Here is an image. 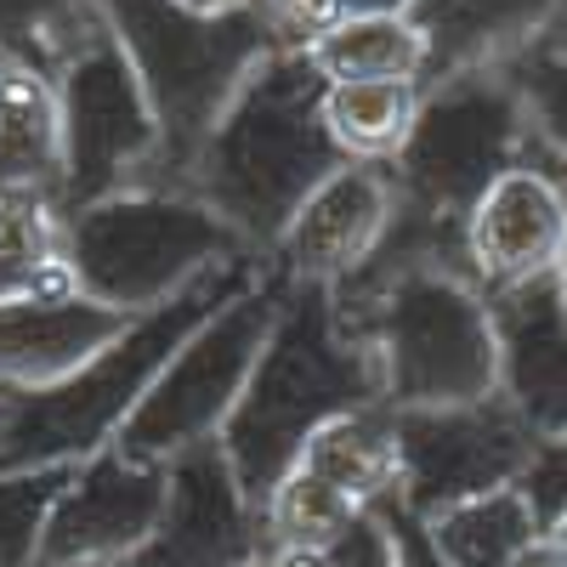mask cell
Returning <instances> with one entry per match:
<instances>
[{"instance_id": "cell-17", "label": "cell", "mask_w": 567, "mask_h": 567, "mask_svg": "<svg viewBox=\"0 0 567 567\" xmlns=\"http://www.w3.org/2000/svg\"><path fill=\"white\" fill-rule=\"evenodd\" d=\"M136 318L80 290L0 301V392H40L103 358Z\"/></svg>"}, {"instance_id": "cell-7", "label": "cell", "mask_w": 567, "mask_h": 567, "mask_svg": "<svg viewBox=\"0 0 567 567\" xmlns=\"http://www.w3.org/2000/svg\"><path fill=\"white\" fill-rule=\"evenodd\" d=\"M511 171H534V125L511 69L425 85L414 136L392 165L398 205L432 221H465Z\"/></svg>"}, {"instance_id": "cell-23", "label": "cell", "mask_w": 567, "mask_h": 567, "mask_svg": "<svg viewBox=\"0 0 567 567\" xmlns=\"http://www.w3.org/2000/svg\"><path fill=\"white\" fill-rule=\"evenodd\" d=\"M109 34L97 0H0V58H12L45 80Z\"/></svg>"}, {"instance_id": "cell-28", "label": "cell", "mask_w": 567, "mask_h": 567, "mask_svg": "<svg viewBox=\"0 0 567 567\" xmlns=\"http://www.w3.org/2000/svg\"><path fill=\"white\" fill-rule=\"evenodd\" d=\"M261 567H398L392 539L381 516H363L352 523L336 545H318V550H267Z\"/></svg>"}, {"instance_id": "cell-20", "label": "cell", "mask_w": 567, "mask_h": 567, "mask_svg": "<svg viewBox=\"0 0 567 567\" xmlns=\"http://www.w3.org/2000/svg\"><path fill=\"white\" fill-rule=\"evenodd\" d=\"M63 290H74L63 205L45 194H0V301Z\"/></svg>"}, {"instance_id": "cell-11", "label": "cell", "mask_w": 567, "mask_h": 567, "mask_svg": "<svg viewBox=\"0 0 567 567\" xmlns=\"http://www.w3.org/2000/svg\"><path fill=\"white\" fill-rule=\"evenodd\" d=\"M267 511L245 494L221 437L171 460L159 528L125 567H261Z\"/></svg>"}, {"instance_id": "cell-33", "label": "cell", "mask_w": 567, "mask_h": 567, "mask_svg": "<svg viewBox=\"0 0 567 567\" xmlns=\"http://www.w3.org/2000/svg\"><path fill=\"white\" fill-rule=\"evenodd\" d=\"M556 284H561V301H567V245H561V261H556Z\"/></svg>"}, {"instance_id": "cell-13", "label": "cell", "mask_w": 567, "mask_h": 567, "mask_svg": "<svg viewBox=\"0 0 567 567\" xmlns=\"http://www.w3.org/2000/svg\"><path fill=\"white\" fill-rule=\"evenodd\" d=\"M398 221V182L392 165H341L318 194L301 205L284 245L272 250V267L290 284H323L336 290L352 278Z\"/></svg>"}, {"instance_id": "cell-14", "label": "cell", "mask_w": 567, "mask_h": 567, "mask_svg": "<svg viewBox=\"0 0 567 567\" xmlns=\"http://www.w3.org/2000/svg\"><path fill=\"white\" fill-rule=\"evenodd\" d=\"M567 245V194L539 171L499 176L477 210L465 216V267L471 284L494 301L534 278H550Z\"/></svg>"}, {"instance_id": "cell-18", "label": "cell", "mask_w": 567, "mask_h": 567, "mask_svg": "<svg viewBox=\"0 0 567 567\" xmlns=\"http://www.w3.org/2000/svg\"><path fill=\"white\" fill-rule=\"evenodd\" d=\"M296 471L329 488L352 516H374L386 499H398V409L374 403L329 420L301 449Z\"/></svg>"}, {"instance_id": "cell-16", "label": "cell", "mask_w": 567, "mask_h": 567, "mask_svg": "<svg viewBox=\"0 0 567 567\" xmlns=\"http://www.w3.org/2000/svg\"><path fill=\"white\" fill-rule=\"evenodd\" d=\"M488 307L499 336V398L534 425V437H567V301L556 272Z\"/></svg>"}, {"instance_id": "cell-5", "label": "cell", "mask_w": 567, "mask_h": 567, "mask_svg": "<svg viewBox=\"0 0 567 567\" xmlns=\"http://www.w3.org/2000/svg\"><path fill=\"white\" fill-rule=\"evenodd\" d=\"M97 12L131 58L165 136L154 187L187 194V171L233 97L272 52H284L261 0L239 12H194L182 0H97Z\"/></svg>"}, {"instance_id": "cell-26", "label": "cell", "mask_w": 567, "mask_h": 567, "mask_svg": "<svg viewBox=\"0 0 567 567\" xmlns=\"http://www.w3.org/2000/svg\"><path fill=\"white\" fill-rule=\"evenodd\" d=\"M74 477V465H40L0 477V567H40L45 528Z\"/></svg>"}, {"instance_id": "cell-10", "label": "cell", "mask_w": 567, "mask_h": 567, "mask_svg": "<svg viewBox=\"0 0 567 567\" xmlns=\"http://www.w3.org/2000/svg\"><path fill=\"white\" fill-rule=\"evenodd\" d=\"M534 449V425L499 392L449 409H398V499L432 523L465 499L516 488Z\"/></svg>"}, {"instance_id": "cell-34", "label": "cell", "mask_w": 567, "mask_h": 567, "mask_svg": "<svg viewBox=\"0 0 567 567\" xmlns=\"http://www.w3.org/2000/svg\"><path fill=\"white\" fill-rule=\"evenodd\" d=\"M545 45H567V12H561V23L550 29V40H545Z\"/></svg>"}, {"instance_id": "cell-1", "label": "cell", "mask_w": 567, "mask_h": 567, "mask_svg": "<svg viewBox=\"0 0 567 567\" xmlns=\"http://www.w3.org/2000/svg\"><path fill=\"white\" fill-rule=\"evenodd\" d=\"M323 91L307 52H272L187 171V194L250 256L272 261L301 205L347 165L323 125Z\"/></svg>"}, {"instance_id": "cell-31", "label": "cell", "mask_w": 567, "mask_h": 567, "mask_svg": "<svg viewBox=\"0 0 567 567\" xmlns=\"http://www.w3.org/2000/svg\"><path fill=\"white\" fill-rule=\"evenodd\" d=\"M511 567H567V545H561L556 534H545L539 545H528V550L516 556Z\"/></svg>"}, {"instance_id": "cell-32", "label": "cell", "mask_w": 567, "mask_h": 567, "mask_svg": "<svg viewBox=\"0 0 567 567\" xmlns=\"http://www.w3.org/2000/svg\"><path fill=\"white\" fill-rule=\"evenodd\" d=\"M194 12H239V7H256V0H182Z\"/></svg>"}, {"instance_id": "cell-35", "label": "cell", "mask_w": 567, "mask_h": 567, "mask_svg": "<svg viewBox=\"0 0 567 567\" xmlns=\"http://www.w3.org/2000/svg\"><path fill=\"white\" fill-rule=\"evenodd\" d=\"M556 539H561V545H567V528H561V534H556Z\"/></svg>"}, {"instance_id": "cell-24", "label": "cell", "mask_w": 567, "mask_h": 567, "mask_svg": "<svg viewBox=\"0 0 567 567\" xmlns=\"http://www.w3.org/2000/svg\"><path fill=\"white\" fill-rule=\"evenodd\" d=\"M432 539L449 567H511L528 545L545 539V528L534 505L523 499V488H499L432 516Z\"/></svg>"}, {"instance_id": "cell-22", "label": "cell", "mask_w": 567, "mask_h": 567, "mask_svg": "<svg viewBox=\"0 0 567 567\" xmlns=\"http://www.w3.org/2000/svg\"><path fill=\"white\" fill-rule=\"evenodd\" d=\"M307 63L329 85H369V80H420L425 85V40L403 18H352L323 29L307 45Z\"/></svg>"}, {"instance_id": "cell-21", "label": "cell", "mask_w": 567, "mask_h": 567, "mask_svg": "<svg viewBox=\"0 0 567 567\" xmlns=\"http://www.w3.org/2000/svg\"><path fill=\"white\" fill-rule=\"evenodd\" d=\"M420 103H425L420 80L329 85L323 91V125H329V136H336L341 159H352V165H398V154L414 136Z\"/></svg>"}, {"instance_id": "cell-25", "label": "cell", "mask_w": 567, "mask_h": 567, "mask_svg": "<svg viewBox=\"0 0 567 567\" xmlns=\"http://www.w3.org/2000/svg\"><path fill=\"white\" fill-rule=\"evenodd\" d=\"M534 125V171L567 194V45H539L511 69Z\"/></svg>"}, {"instance_id": "cell-8", "label": "cell", "mask_w": 567, "mask_h": 567, "mask_svg": "<svg viewBox=\"0 0 567 567\" xmlns=\"http://www.w3.org/2000/svg\"><path fill=\"white\" fill-rule=\"evenodd\" d=\"M284 307V272L267 267L256 290H245L233 307H221L194 341H187L165 374L148 386V398L136 403V414L120 432V454L136 465H171L187 449L216 443L227 432L233 409H239L250 374L261 363V347L278 323Z\"/></svg>"}, {"instance_id": "cell-15", "label": "cell", "mask_w": 567, "mask_h": 567, "mask_svg": "<svg viewBox=\"0 0 567 567\" xmlns=\"http://www.w3.org/2000/svg\"><path fill=\"white\" fill-rule=\"evenodd\" d=\"M567 0H414L409 23L425 40V85L505 74L550 40Z\"/></svg>"}, {"instance_id": "cell-19", "label": "cell", "mask_w": 567, "mask_h": 567, "mask_svg": "<svg viewBox=\"0 0 567 567\" xmlns=\"http://www.w3.org/2000/svg\"><path fill=\"white\" fill-rule=\"evenodd\" d=\"M0 194L63 205V103L58 80L0 58Z\"/></svg>"}, {"instance_id": "cell-3", "label": "cell", "mask_w": 567, "mask_h": 567, "mask_svg": "<svg viewBox=\"0 0 567 567\" xmlns=\"http://www.w3.org/2000/svg\"><path fill=\"white\" fill-rule=\"evenodd\" d=\"M386 403L381 363L363 341H352L336 301L323 284H290L284 278V307L278 323L261 347V363L250 374V386L233 409L221 449L239 471V483L256 505L290 477L301 449L323 432L329 420L358 414Z\"/></svg>"}, {"instance_id": "cell-4", "label": "cell", "mask_w": 567, "mask_h": 567, "mask_svg": "<svg viewBox=\"0 0 567 567\" xmlns=\"http://www.w3.org/2000/svg\"><path fill=\"white\" fill-rule=\"evenodd\" d=\"M329 301L381 363L392 409H449L499 392L494 307L465 267L425 261L386 284H336Z\"/></svg>"}, {"instance_id": "cell-2", "label": "cell", "mask_w": 567, "mask_h": 567, "mask_svg": "<svg viewBox=\"0 0 567 567\" xmlns=\"http://www.w3.org/2000/svg\"><path fill=\"white\" fill-rule=\"evenodd\" d=\"M267 267H272L267 256H233L210 267L199 284H187L159 312L136 318L103 358H91L69 381L40 392H0V477L7 471H40V465H85L91 454L114 449L136 403L165 374V363L221 307L256 290Z\"/></svg>"}, {"instance_id": "cell-6", "label": "cell", "mask_w": 567, "mask_h": 567, "mask_svg": "<svg viewBox=\"0 0 567 567\" xmlns=\"http://www.w3.org/2000/svg\"><path fill=\"white\" fill-rule=\"evenodd\" d=\"M233 256L250 250L194 194H171V187H131L69 216L74 290L125 318L159 312Z\"/></svg>"}, {"instance_id": "cell-9", "label": "cell", "mask_w": 567, "mask_h": 567, "mask_svg": "<svg viewBox=\"0 0 567 567\" xmlns=\"http://www.w3.org/2000/svg\"><path fill=\"white\" fill-rule=\"evenodd\" d=\"M58 103H63V216L131 194V187H154L165 136L148 91H142L114 34L85 45L63 69Z\"/></svg>"}, {"instance_id": "cell-27", "label": "cell", "mask_w": 567, "mask_h": 567, "mask_svg": "<svg viewBox=\"0 0 567 567\" xmlns=\"http://www.w3.org/2000/svg\"><path fill=\"white\" fill-rule=\"evenodd\" d=\"M414 0H261V12L278 34L284 52H307V45L352 18H403Z\"/></svg>"}, {"instance_id": "cell-30", "label": "cell", "mask_w": 567, "mask_h": 567, "mask_svg": "<svg viewBox=\"0 0 567 567\" xmlns=\"http://www.w3.org/2000/svg\"><path fill=\"white\" fill-rule=\"evenodd\" d=\"M374 516L386 523V539H392L398 567H449L443 550H437V539H432V523H425V516H414L403 499H386Z\"/></svg>"}, {"instance_id": "cell-29", "label": "cell", "mask_w": 567, "mask_h": 567, "mask_svg": "<svg viewBox=\"0 0 567 567\" xmlns=\"http://www.w3.org/2000/svg\"><path fill=\"white\" fill-rule=\"evenodd\" d=\"M523 499L534 505L539 528L545 534H561L567 528V437H539L528 471H523Z\"/></svg>"}, {"instance_id": "cell-12", "label": "cell", "mask_w": 567, "mask_h": 567, "mask_svg": "<svg viewBox=\"0 0 567 567\" xmlns=\"http://www.w3.org/2000/svg\"><path fill=\"white\" fill-rule=\"evenodd\" d=\"M171 465H136L120 449L91 454L52 511L40 567H125L159 528Z\"/></svg>"}]
</instances>
